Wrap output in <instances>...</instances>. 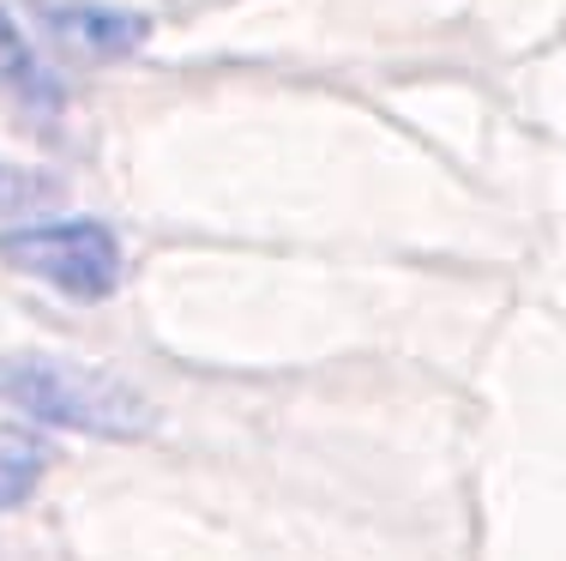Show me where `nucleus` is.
Instances as JSON below:
<instances>
[{
    "label": "nucleus",
    "mask_w": 566,
    "mask_h": 561,
    "mask_svg": "<svg viewBox=\"0 0 566 561\" xmlns=\"http://www.w3.org/2000/svg\"><path fill=\"white\" fill-rule=\"evenodd\" d=\"M0 405L36 429L139 440L157 429V405L115 368L55 351H0Z\"/></svg>",
    "instance_id": "obj_1"
},
{
    "label": "nucleus",
    "mask_w": 566,
    "mask_h": 561,
    "mask_svg": "<svg viewBox=\"0 0 566 561\" xmlns=\"http://www.w3.org/2000/svg\"><path fill=\"white\" fill-rule=\"evenodd\" d=\"M0 266L49 284L66 302H109L127 278V253L120 236L103 218H24V224H0Z\"/></svg>",
    "instance_id": "obj_2"
},
{
    "label": "nucleus",
    "mask_w": 566,
    "mask_h": 561,
    "mask_svg": "<svg viewBox=\"0 0 566 561\" xmlns=\"http://www.w3.org/2000/svg\"><path fill=\"white\" fill-rule=\"evenodd\" d=\"M0 103L12 110V122L36 133H55L66 115V85L55 61L36 49V37L19 24L12 7H0Z\"/></svg>",
    "instance_id": "obj_3"
},
{
    "label": "nucleus",
    "mask_w": 566,
    "mask_h": 561,
    "mask_svg": "<svg viewBox=\"0 0 566 561\" xmlns=\"http://www.w3.org/2000/svg\"><path fill=\"white\" fill-rule=\"evenodd\" d=\"M43 24L85 61H127L151 43V19L115 0H43Z\"/></svg>",
    "instance_id": "obj_4"
},
{
    "label": "nucleus",
    "mask_w": 566,
    "mask_h": 561,
    "mask_svg": "<svg viewBox=\"0 0 566 561\" xmlns=\"http://www.w3.org/2000/svg\"><path fill=\"white\" fill-rule=\"evenodd\" d=\"M49 465H55V447L43 435L24 429V423H0V513H12V507L36 496Z\"/></svg>",
    "instance_id": "obj_5"
},
{
    "label": "nucleus",
    "mask_w": 566,
    "mask_h": 561,
    "mask_svg": "<svg viewBox=\"0 0 566 561\" xmlns=\"http://www.w3.org/2000/svg\"><path fill=\"white\" fill-rule=\"evenodd\" d=\"M61 199V176L24 164V157L0 152V224H24V218H49Z\"/></svg>",
    "instance_id": "obj_6"
},
{
    "label": "nucleus",
    "mask_w": 566,
    "mask_h": 561,
    "mask_svg": "<svg viewBox=\"0 0 566 561\" xmlns=\"http://www.w3.org/2000/svg\"><path fill=\"white\" fill-rule=\"evenodd\" d=\"M36 7H43V0H36Z\"/></svg>",
    "instance_id": "obj_7"
}]
</instances>
